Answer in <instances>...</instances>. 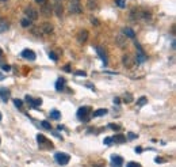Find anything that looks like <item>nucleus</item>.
Instances as JSON below:
<instances>
[{"label": "nucleus", "mask_w": 176, "mask_h": 167, "mask_svg": "<svg viewBox=\"0 0 176 167\" xmlns=\"http://www.w3.org/2000/svg\"><path fill=\"white\" fill-rule=\"evenodd\" d=\"M130 19L133 20V22H137V20H140L141 19V11H138V10H131L130 11Z\"/></svg>", "instance_id": "17"}, {"label": "nucleus", "mask_w": 176, "mask_h": 167, "mask_svg": "<svg viewBox=\"0 0 176 167\" xmlns=\"http://www.w3.org/2000/svg\"><path fill=\"white\" fill-rule=\"evenodd\" d=\"M122 33H123V36H125V37H129V38H135L134 30L130 29V27H125V29L122 30Z\"/></svg>", "instance_id": "18"}, {"label": "nucleus", "mask_w": 176, "mask_h": 167, "mask_svg": "<svg viewBox=\"0 0 176 167\" xmlns=\"http://www.w3.org/2000/svg\"><path fill=\"white\" fill-rule=\"evenodd\" d=\"M146 102H148V98H146V96H141L140 99H138L137 105H138V106H144Z\"/></svg>", "instance_id": "29"}, {"label": "nucleus", "mask_w": 176, "mask_h": 167, "mask_svg": "<svg viewBox=\"0 0 176 167\" xmlns=\"http://www.w3.org/2000/svg\"><path fill=\"white\" fill-rule=\"evenodd\" d=\"M114 103H115V105H119V99H118V98H114Z\"/></svg>", "instance_id": "44"}, {"label": "nucleus", "mask_w": 176, "mask_h": 167, "mask_svg": "<svg viewBox=\"0 0 176 167\" xmlns=\"http://www.w3.org/2000/svg\"><path fill=\"white\" fill-rule=\"evenodd\" d=\"M146 55H145L144 49H140V50L137 52V64H141V63H144V61H146Z\"/></svg>", "instance_id": "16"}, {"label": "nucleus", "mask_w": 176, "mask_h": 167, "mask_svg": "<svg viewBox=\"0 0 176 167\" xmlns=\"http://www.w3.org/2000/svg\"><path fill=\"white\" fill-rule=\"evenodd\" d=\"M112 141H115V143H125L126 141V136L122 135V133H118V135L112 136Z\"/></svg>", "instance_id": "20"}, {"label": "nucleus", "mask_w": 176, "mask_h": 167, "mask_svg": "<svg viewBox=\"0 0 176 167\" xmlns=\"http://www.w3.org/2000/svg\"><path fill=\"white\" fill-rule=\"evenodd\" d=\"M49 58H51L53 61H57V56H56L54 52H50V53H49Z\"/></svg>", "instance_id": "37"}, {"label": "nucleus", "mask_w": 176, "mask_h": 167, "mask_svg": "<svg viewBox=\"0 0 176 167\" xmlns=\"http://www.w3.org/2000/svg\"><path fill=\"white\" fill-rule=\"evenodd\" d=\"M25 14H26V18H27V19H30V20H35L37 18H38V11L34 10V8H31V7L26 8Z\"/></svg>", "instance_id": "6"}, {"label": "nucleus", "mask_w": 176, "mask_h": 167, "mask_svg": "<svg viewBox=\"0 0 176 167\" xmlns=\"http://www.w3.org/2000/svg\"><path fill=\"white\" fill-rule=\"evenodd\" d=\"M8 27H10V23L7 22V20H0V33L7 31Z\"/></svg>", "instance_id": "22"}, {"label": "nucleus", "mask_w": 176, "mask_h": 167, "mask_svg": "<svg viewBox=\"0 0 176 167\" xmlns=\"http://www.w3.org/2000/svg\"><path fill=\"white\" fill-rule=\"evenodd\" d=\"M104 114H107V109H99V110H96V112H93L92 116H93V117H100V116H104Z\"/></svg>", "instance_id": "25"}, {"label": "nucleus", "mask_w": 176, "mask_h": 167, "mask_svg": "<svg viewBox=\"0 0 176 167\" xmlns=\"http://www.w3.org/2000/svg\"><path fill=\"white\" fill-rule=\"evenodd\" d=\"M1 53H3V50H1V49H0V57H1Z\"/></svg>", "instance_id": "47"}, {"label": "nucleus", "mask_w": 176, "mask_h": 167, "mask_svg": "<svg viewBox=\"0 0 176 167\" xmlns=\"http://www.w3.org/2000/svg\"><path fill=\"white\" fill-rule=\"evenodd\" d=\"M91 23H92V25H95V26H98V25H99V20L95 19V18H92V19H91Z\"/></svg>", "instance_id": "40"}, {"label": "nucleus", "mask_w": 176, "mask_h": 167, "mask_svg": "<svg viewBox=\"0 0 176 167\" xmlns=\"http://www.w3.org/2000/svg\"><path fill=\"white\" fill-rule=\"evenodd\" d=\"M123 102L125 103H131L133 102V95L131 94H125V96H123Z\"/></svg>", "instance_id": "28"}, {"label": "nucleus", "mask_w": 176, "mask_h": 167, "mask_svg": "<svg viewBox=\"0 0 176 167\" xmlns=\"http://www.w3.org/2000/svg\"><path fill=\"white\" fill-rule=\"evenodd\" d=\"M75 75H76V76H85V72H84V71H76V72H75Z\"/></svg>", "instance_id": "39"}, {"label": "nucleus", "mask_w": 176, "mask_h": 167, "mask_svg": "<svg viewBox=\"0 0 176 167\" xmlns=\"http://www.w3.org/2000/svg\"><path fill=\"white\" fill-rule=\"evenodd\" d=\"M14 105H15L16 107H22L23 101H20V99H15V101H14Z\"/></svg>", "instance_id": "34"}, {"label": "nucleus", "mask_w": 176, "mask_h": 167, "mask_svg": "<svg viewBox=\"0 0 176 167\" xmlns=\"http://www.w3.org/2000/svg\"><path fill=\"white\" fill-rule=\"evenodd\" d=\"M64 71H67V72H69V71H70L69 64H68V65H65V67H64Z\"/></svg>", "instance_id": "43"}, {"label": "nucleus", "mask_w": 176, "mask_h": 167, "mask_svg": "<svg viewBox=\"0 0 176 167\" xmlns=\"http://www.w3.org/2000/svg\"><path fill=\"white\" fill-rule=\"evenodd\" d=\"M69 12L70 14H81L83 12V8H81L80 0H70L69 3Z\"/></svg>", "instance_id": "3"}, {"label": "nucleus", "mask_w": 176, "mask_h": 167, "mask_svg": "<svg viewBox=\"0 0 176 167\" xmlns=\"http://www.w3.org/2000/svg\"><path fill=\"white\" fill-rule=\"evenodd\" d=\"M115 4L118 7H121V8H123V7L126 6V1L125 0H115Z\"/></svg>", "instance_id": "31"}, {"label": "nucleus", "mask_w": 176, "mask_h": 167, "mask_svg": "<svg viewBox=\"0 0 176 167\" xmlns=\"http://www.w3.org/2000/svg\"><path fill=\"white\" fill-rule=\"evenodd\" d=\"M109 128H111V129H117V131H118V129H121V126L117 125V124H109Z\"/></svg>", "instance_id": "38"}, {"label": "nucleus", "mask_w": 176, "mask_h": 167, "mask_svg": "<svg viewBox=\"0 0 176 167\" xmlns=\"http://www.w3.org/2000/svg\"><path fill=\"white\" fill-rule=\"evenodd\" d=\"M95 50H96V53H98V56L100 57V60L103 61V64H104V65H107V56H106L104 49H103V48H100V46H96V48H95Z\"/></svg>", "instance_id": "9"}, {"label": "nucleus", "mask_w": 176, "mask_h": 167, "mask_svg": "<svg viewBox=\"0 0 176 167\" xmlns=\"http://www.w3.org/2000/svg\"><path fill=\"white\" fill-rule=\"evenodd\" d=\"M111 166L112 167H122V163H123V158L118 156V155H112L111 156Z\"/></svg>", "instance_id": "7"}, {"label": "nucleus", "mask_w": 176, "mask_h": 167, "mask_svg": "<svg viewBox=\"0 0 176 167\" xmlns=\"http://www.w3.org/2000/svg\"><path fill=\"white\" fill-rule=\"evenodd\" d=\"M53 11H54V14L58 16V18H61V16H62V14H64V7H62V4L56 3L54 7H53Z\"/></svg>", "instance_id": "13"}, {"label": "nucleus", "mask_w": 176, "mask_h": 167, "mask_svg": "<svg viewBox=\"0 0 176 167\" xmlns=\"http://www.w3.org/2000/svg\"><path fill=\"white\" fill-rule=\"evenodd\" d=\"M1 118H3V116H1V113H0V121H1Z\"/></svg>", "instance_id": "48"}, {"label": "nucleus", "mask_w": 176, "mask_h": 167, "mask_svg": "<svg viewBox=\"0 0 176 167\" xmlns=\"http://www.w3.org/2000/svg\"><path fill=\"white\" fill-rule=\"evenodd\" d=\"M103 143H104L106 145H110V144H112L114 141H112V137H106L104 140H103Z\"/></svg>", "instance_id": "33"}, {"label": "nucleus", "mask_w": 176, "mask_h": 167, "mask_svg": "<svg viewBox=\"0 0 176 167\" xmlns=\"http://www.w3.org/2000/svg\"><path fill=\"white\" fill-rule=\"evenodd\" d=\"M87 8L91 10V11L96 10V8H98V3H96V0H88V1H87Z\"/></svg>", "instance_id": "21"}, {"label": "nucleus", "mask_w": 176, "mask_h": 167, "mask_svg": "<svg viewBox=\"0 0 176 167\" xmlns=\"http://www.w3.org/2000/svg\"><path fill=\"white\" fill-rule=\"evenodd\" d=\"M3 79H4V76H3L1 74H0V80H3Z\"/></svg>", "instance_id": "46"}, {"label": "nucleus", "mask_w": 176, "mask_h": 167, "mask_svg": "<svg viewBox=\"0 0 176 167\" xmlns=\"http://www.w3.org/2000/svg\"><path fill=\"white\" fill-rule=\"evenodd\" d=\"M126 167H141V164L135 163V162H129V163L126 164Z\"/></svg>", "instance_id": "32"}, {"label": "nucleus", "mask_w": 176, "mask_h": 167, "mask_svg": "<svg viewBox=\"0 0 176 167\" xmlns=\"http://www.w3.org/2000/svg\"><path fill=\"white\" fill-rule=\"evenodd\" d=\"M41 14L43 16H46V18L50 16L51 14H53V7H50L49 4H43V6L41 7Z\"/></svg>", "instance_id": "10"}, {"label": "nucleus", "mask_w": 176, "mask_h": 167, "mask_svg": "<svg viewBox=\"0 0 176 167\" xmlns=\"http://www.w3.org/2000/svg\"><path fill=\"white\" fill-rule=\"evenodd\" d=\"M35 1H37V3H41V4L45 3V0H35Z\"/></svg>", "instance_id": "45"}, {"label": "nucleus", "mask_w": 176, "mask_h": 167, "mask_svg": "<svg viewBox=\"0 0 176 167\" xmlns=\"http://www.w3.org/2000/svg\"><path fill=\"white\" fill-rule=\"evenodd\" d=\"M20 25H22V27H30V26H31V20L25 18V19L20 20Z\"/></svg>", "instance_id": "27"}, {"label": "nucleus", "mask_w": 176, "mask_h": 167, "mask_svg": "<svg viewBox=\"0 0 176 167\" xmlns=\"http://www.w3.org/2000/svg\"><path fill=\"white\" fill-rule=\"evenodd\" d=\"M154 160H156L157 163H163V162H164V159H163V158H156Z\"/></svg>", "instance_id": "41"}, {"label": "nucleus", "mask_w": 176, "mask_h": 167, "mask_svg": "<svg viewBox=\"0 0 176 167\" xmlns=\"http://www.w3.org/2000/svg\"><path fill=\"white\" fill-rule=\"evenodd\" d=\"M137 137H138V136L135 135V133H131V132H129V133H127V139H129V140H133V139H137Z\"/></svg>", "instance_id": "36"}, {"label": "nucleus", "mask_w": 176, "mask_h": 167, "mask_svg": "<svg viewBox=\"0 0 176 167\" xmlns=\"http://www.w3.org/2000/svg\"><path fill=\"white\" fill-rule=\"evenodd\" d=\"M25 101L29 103L33 109H35V107H38V106H41V105H42V99H41V98H38V99H34V98H33V96H30V95H26L25 96Z\"/></svg>", "instance_id": "5"}, {"label": "nucleus", "mask_w": 176, "mask_h": 167, "mask_svg": "<svg viewBox=\"0 0 176 167\" xmlns=\"http://www.w3.org/2000/svg\"><path fill=\"white\" fill-rule=\"evenodd\" d=\"M41 125H42V128L48 129V131H50V129H51V125H50V124H49L48 121H42V122H41Z\"/></svg>", "instance_id": "30"}, {"label": "nucleus", "mask_w": 176, "mask_h": 167, "mask_svg": "<svg viewBox=\"0 0 176 167\" xmlns=\"http://www.w3.org/2000/svg\"><path fill=\"white\" fill-rule=\"evenodd\" d=\"M54 160L57 162L58 164H61V166H65V164L69 163L70 156L68 154H64V152H57V154L54 155Z\"/></svg>", "instance_id": "2"}, {"label": "nucleus", "mask_w": 176, "mask_h": 167, "mask_svg": "<svg viewBox=\"0 0 176 167\" xmlns=\"http://www.w3.org/2000/svg\"><path fill=\"white\" fill-rule=\"evenodd\" d=\"M0 141H1V140H0Z\"/></svg>", "instance_id": "50"}, {"label": "nucleus", "mask_w": 176, "mask_h": 167, "mask_svg": "<svg viewBox=\"0 0 176 167\" xmlns=\"http://www.w3.org/2000/svg\"><path fill=\"white\" fill-rule=\"evenodd\" d=\"M37 140H38V144L39 145H43L46 141H48V139H46L43 135H38V136H37Z\"/></svg>", "instance_id": "26"}, {"label": "nucleus", "mask_w": 176, "mask_h": 167, "mask_svg": "<svg viewBox=\"0 0 176 167\" xmlns=\"http://www.w3.org/2000/svg\"><path fill=\"white\" fill-rule=\"evenodd\" d=\"M56 91H62L64 90V87H65V79H62V77H58L57 80H56Z\"/></svg>", "instance_id": "15"}, {"label": "nucleus", "mask_w": 176, "mask_h": 167, "mask_svg": "<svg viewBox=\"0 0 176 167\" xmlns=\"http://www.w3.org/2000/svg\"><path fill=\"white\" fill-rule=\"evenodd\" d=\"M10 90H7V88H4V87H0V98H1V101H4V102H7L8 101V98H10Z\"/></svg>", "instance_id": "12"}, {"label": "nucleus", "mask_w": 176, "mask_h": 167, "mask_svg": "<svg viewBox=\"0 0 176 167\" xmlns=\"http://www.w3.org/2000/svg\"><path fill=\"white\" fill-rule=\"evenodd\" d=\"M1 69L3 71H11V65H8V64H1Z\"/></svg>", "instance_id": "35"}, {"label": "nucleus", "mask_w": 176, "mask_h": 167, "mask_svg": "<svg viewBox=\"0 0 176 167\" xmlns=\"http://www.w3.org/2000/svg\"><path fill=\"white\" fill-rule=\"evenodd\" d=\"M141 19L146 20V22H149V20L152 19V14L148 12V11H141Z\"/></svg>", "instance_id": "23"}, {"label": "nucleus", "mask_w": 176, "mask_h": 167, "mask_svg": "<svg viewBox=\"0 0 176 167\" xmlns=\"http://www.w3.org/2000/svg\"><path fill=\"white\" fill-rule=\"evenodd\" d=\"M122 63H123V65H125L126 68L133 67V60H131L130 55H123V57H122Z\"/></svg>", "instance_id": "14"}, {"label": "nucleus", "mask_w": 176, "mask_h": 167, "mask_svg": "<svg viewBox=\"0 0 176 167\" xmlns=\"http://www.w3.org/2000/svg\"><path fill=\"white\" fill-rule=\"evenodd\" d=\"M90 114H91V107L90 106L79 107V110H77V113H76L77 118H80L81 121H84V122L90 121Z\"/></svg>", "instance_id": "1"}, {"label": "nucleus", "mask_w": 176, "mask_h": 167, "mask_svg": "<svg viewBox=\"0 0 176 167\" xmlns=\"http://www.w3.org/2000/svg\"><path fill=\"white\" fill-rule=\"evenodd\" d=\"M1 1H7V0H1Z\"/></svg>", "instance_id": "49"}, {"label": "nucleus", "mask_w": 176, "mask_h": 167, "mask_svg": "<svg viewBox=\"0 0 176 167\" xmlns=\"http://www.w3.org/2000/svg\"><path fill=\"white\" fill-rule=\"evenodd\" d=\"M20 56H22L23 58H26V60H29V61H34L35 58H37L35 52L31 50V49H25V50H22L20 52Z\"/></svg>", "instance_id": "4"}, {"label": "nucleus", "mask_w": 176, "mask_h": 167, "mask_svg": "<svg viewBox=\"0 0 176 167\" xmlns=\"http://www.w3.org/2000/svg\"><path fill=\"white\" fill-rule=\"evenodd\" d=\"M135 152H137V154H141V152H142V148H141V147H135Z\"/></svg>", "instance_id": "42"}, {"label": "nucleus", "mask_w": 176, "mask_h": 167, "mask_svg": "<svg viewBox=\"0 0 176 167\" xmlns=\"http://www.w3.org/2000/svg\"><path fill=\"white\" fill-rule=\"evenodd\" d=\"M50 118H53V120H60L61 118V113L58 112V110H51L50 112Z\"/></svg>", "instance_id": "24"}, {"label": "nucleus", "mask_w": 176, "mask_h": 167, "mask_svg": "<svg viewBox=\"0 0 176 167\" xmlns=\"http://www.w3.org/2000/svg\"><path fill=\"white\" fill-rule=\"evenodd\" d=\"M115 41H117V44H118V46L119 48H126L127 46V42H126V38H123V36H118L115 38Z\"/></svg>", "instance_id": "19"}, {"label": "nucleus", "mask_w": 176, "mask_h": 167, "mask_svg": "<svg viewBox=\"0 0 176 167\" xmlns=\"http://www.w3.org/2000/svg\"><path fill=\"white\" fill-rule=\"evenodd\" d=\"M53 25H51L50 22H43L42 23V26H41V31L43 33V34H50L51 31H53Z\"/></svg>", "instance_id": "8"}, {"label": "nucleus", "mask_w": 176, "mask_h": 167, "mask_svg": "<svg viewBox=\"0 0 176 167\" xmlns=\"http://www.w3.org/2000/svg\"><path fill=\"white\" fill-rule=\"evenodd\" d=\"M87 39H88V31H87V30H81V31L77 34V42H79V44H84Z\"/></svg>", "instance_id": "11"}]
</instances>
